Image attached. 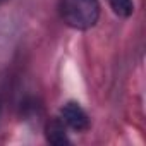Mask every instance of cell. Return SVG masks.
I'll use <instances>...</instances> for the list:
<instances>
[{
    "instance_id": "cell-3",
    "label": "cell",
    "mask_w": 146,
    "mask_h": 146,
    "mask_svg": "<svg viewBox=\"0 0 146 146\" xmlns=\"http://www.w3.org/2000/svg\"><path fill=\"white\" fill-rule=\"evenodd\" d=\"M45 134H46V141L52 143V144L62 146V144H69V143H70V139L67 137L65 125H64L62 119H53V120H50V122L46 124Z\"/></svg>"
},
{
    "instance_id": "cell-5",
    "label": "cell",
    "mask_w": 146,
    "mask_h": 146,
    "mask_svg": "<svg viewBox=\"0 0 146 146\" xmlns=\"http://www.w3.org/2000/svg\"><path fill=\"white\" fill-rule=\"evenodd\" d=\"M0 2H2V0H0Z\"/></svg>"
},
{
    "instance_id": "cell-4",
    "label": "cell",
    "mask_w": 146,
    "mask_h": 146,
    "mask_svg": "<svg viewBox=\"0 0 146 146\" xmlns=\"http://www.w3.org/2000/svg\"><path fill=\"white\" fill-rule=\"evenodd\" d=\"M112 11L120 16V17H129L134 12V4L132 0H108Z\"/></svg>"
},
{
    "instance_id": "cell-2",
    "label": "cell",
    "mask_w": 146,
    "mask_h": 146,
    "mask_svg": "<svg viewBox=\"0 0 146 146\" xmlns=\"http://www.w3.org/2000/svg\"><path fill=\"white\" fill-rule=\"evenodd\" d=\"M60 115H62V122L65 125H69L70 129H74V131H86L90 127V117H88V113L76 102L65 103L62 107V110H60Z\"/></svg>"
},
{
    "instance_id": "cell-1",
    "label": "cell",
    "mask_w": 146,
    "mask_h": 146,
    "mask_svg": "<svg viewBox=\"0 0 146 146\" xmlns=\"http://www.w3.org/2000/svg\"><path fill=\"white\" fill-rule=\"evenodd\" d=\"M60 17L69 28L90 29L98 23L100 2L98 0H62Z\"/></svg>"
}]
</instances>
